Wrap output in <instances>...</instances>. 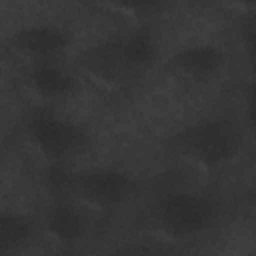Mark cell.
I'll return each mask as SVG.
<instances>
[{"instance_id":"7c38bea8","label":"cell","mask_w":256,"mask_h":256,"mask_svg":"<svg viewBox=\"0 0 256 256\" xmlns=\"http://www.w3.org/2000/svg\"><path fill=\"white\" fill-rule=\"evenodd\" d=\"M106 256H174V252L164 242L134 240V242H126L112 248Z\"/></svg>"},{"instance_id":"4fadbf2b","label":"cell","mask_w":256,"mask_h":256,"mask_svg":"<svg viewBox=\"0 0 256 256\" xmlns=\"http://www.w3.org/2000/svg\"><path fill=\"white\" fill-rule=\"evenodd\" d=\"M70 168L66 162H50L46 170V186L54 198H68V184H70Z\"/></svg>"},{"instance_id":"52a82bcc","label":"cell","mask_w":256,"mask_h":256,"mask_svg":"<svg viewBox=\"0 0 256 256\" xmlns=\"http://www.w3.org/2000/svg\"><path fill=\"white\" fill-rule=\"evenodd\" d=\"M226 62V54L214 44L186 46L168 58V68L192 80H206L214 76Z\"/></svg>"},{"instance_id":"30bf717a","label":"cell","mask_w":256,"mask_h":256,"mask_svg":"<svg viewBox=\"0 0 256 256\" xmlns=\"http://www.w3.org/2000/svg\"><path fill=\"white\" fill-rule=\"evenodd\" d=\"M36 218L16 210H0V256L22 250L36 234Z\"/></svg>"},{"instance_id":"8fae6325","label":"cell","mask_w":256,"mask_h":256,"mask_svg":"<svg viewBox=\"0 0 256 256\" xmlns=\"http://www.w3.org/2000/svg\"><path fill=\"white\" fill-rule=\"evenodd\" d=\"M124 48L130 60L132 70L138 74L152 66L158 52L156 34L150 24H140L128 32H124Z\"/></svg>"},{"instance_id":"5bb4252c","label":"cell","mask_w":256,"mask_h":256,"mask_svg":"<svg viewBox=\"0 0 256 256\" xmlns=\"http://www.w3.org/2000/svg\"><path fill=\"white\" fill-rule=\"evenodd\" d=\"M240 38H242V44L248 52V56L252 58L254 54V38H256V12L250 10L242 16L240 20Z\"/></svg>"},{"instance_id":"8992f818","label":"cell","mask_w":256,"mask_h":256,"mask_svg":"<svg viewBox=\"0 0 256 256\" xmlns=\"http://www.w3.org/2000/svg\"><path fill=\"white\" fill-rule=\"evenodd\" d=\"M78 66L88 76L110 86L122 84L128 78L136 76L124 48V34L108 36L82 50L78 56Z\"/></svg>"},{"instance_id":"277c9868","label":"cell","mask_w":256,"mask_h":256,"mask_svg":"<svg viewBox=\"0 0 256 256\" xmlns=\"http://www.w3.org/2000/svg\"><path fill=\"white\" fill-rule=\"evenodd\" d=\"M24 130L30 144L48 162H66L88 144V134L80 124L62 118L48 108L34 110L28 116Z\"/></svg>"},{"instance_id":"9c48e42d","label":"cell","mask_w":256,"mask_h":256,"mask_svg":"<svg viewBox=\"0 0 256 256\" xmlns=\"http://www.w3.org/2000/svg\"><path fill=\"white\" fill-rule=\"evenodd\" d=\"M28 80L32 90L46 100L66 98L76 90V78L58 62H44L30 66Z\"/></svg>"},{"instance_id":"ba28073f","label":"cell","mask_w":256,"mask_h":256,"mask_svg":"<svg viewBox=\"0 0 256 256\" xmlns=\"http://www.w3.org/2000/svg\"><path fill=\"white\" fill-rule=\"evenodd\" d=\"M44 226L48 234H52L58 242L70 246L86 236L88 216L80 206H76L68 198H54L46 210Z\"/></svg>"},{"instance_id":"6da1fadb","label":"cell","mask_w":256,"mask_h":256,"mask_svg":"<svg viewBox=\"0 0 256 256\" xmlns=\"http://www.w3.org/2000/svg\"><path fill=\"white\" fill-rule=\"evenodd\" d=\"M164 144L194 164L218 168L238 156L244 144V130L232 118H204L172 132Z\"/></svg>"},{"instance_id":"5b68a950","label":"cell","mask_w":256,"mask_h":256,"mask_svg":"<svg viewBox=\"0 0 256 256\" xmlns=\"http://www.w3.org/2000/svg\"><path fill=\"white\" fill-rule=\"evenodd\" d=\"M70 38L64 28L56 24H26L10 32L6 50L26 58L30 66L44 62H58L66 52Z\"/></svg>"},{"instance_id":"9a60e30c","label":"cell","mask_w":256,"mask_h":256,"mask_svg":"<svg viewBox=\"0 0 256 256\" xmlns=\"http://www.w3.org/2000/svg\"><path fill=\"white\" fill-rule=\"evenodd\" d=\"M244 256H254V254H244Z\"/></svg>"},{"instance_id":"3957f363","label":"cell","mask_w":256,"mask_h":256,"mask_svg":"<svg viewBox=\"0 0 256 256\" xmlns=\"http://www.w3.org/2000/svg\"><path fill=\"white\" fill-rule=\"evenodd\" d=\"M138 180L118 168L94 166L70 172L68 198L98 210H114L136 196Z\"/></svg>"},{"instance_id":"7a4b0ae2","label":"cell","mask_w":256,"mask_h":256,"mask_svg":"<svg viewBox=\"0 0 256 256\" xmlns=\"http://www.w3.org/2000/svg\"><path fill=\"white\" fill-rule=\"evenodd\" d=\"M220 210V202L212 194L176 188L156 194L150 206V220L166 238L182 240L210 230L218 222Z\"/></svg>"}]
</instances>
